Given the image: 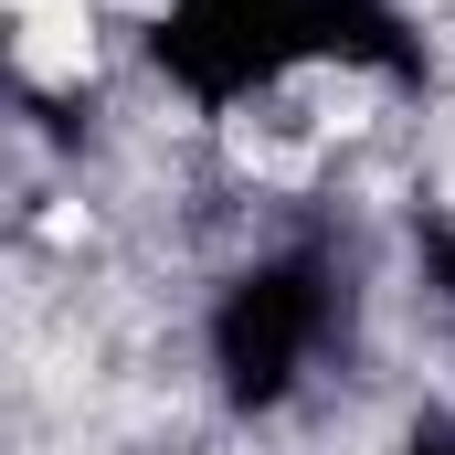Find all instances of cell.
<instances>
[{
	"label": "cell",
	"instance_id": "6da1fadb",
	"mask_svg": "<svg viewBox=\"0 0 455 455\" xmlns=\"http://www.w3.org/2000/svg\"><path fill=\"white\" fill-rule=\"evenodd\" d=\"M11 53H21L32 85H85V64H96V21H85V11H32V21L11 32Z\"/></svg>",
	"mask_w": 455,
	"mask_h": 455
},
{
	"label": "cell",
	"instance_id": "7a4b0ae2",
	"mask_svg": "<svg viewBox=\"0 0 455 455\" xmlns=\"http://www.w3.org/2000/svg\"><path fill=\"white\" fill-rule=\"evenodd\" d=\"M116 11H170V0H116Z\"/></svg>",
	"mask_w": 455,
	"mask_h": 455
}]
</instances>
